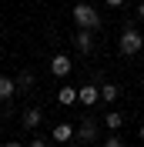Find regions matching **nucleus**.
I'll return each mask as SVG.
<instances>
[{
	"label": "nucleus",
	"mask_w": 144,
	"mask_h": 147,
	"mask_svg": "<svg viewBox=\"0 0 144 147\" xmlns=\"http://www.w3.org/2000/svg\"><path fill=\"white\" fill-rule=\"evenodd\" d=\"M117 50H121V57H134L144 50V34L134 27V24H124V30H121V37H117Z\"/></svg>",
	"instance_id": "f257e3e1"
},
{
	"label": "nucleus",
	"mask_w": 144,
	"mask_h": 147,
	"mask_svg": "<svg viewBox=\"0 0 144 147\" xmlns=\"http://www.w3.org/2000/svg\"><path fill=\"white\" fill-rule=\"evenodd\" d=\"M71 17H74V24L84 27V30H101V13L90 7V3H74V7H71Z\"/></svg>",
	"instance_id": "f03ea898"
},
{
	"label": "nucleus",
	"mask_w": 144,
	"mask_h": 147,
	"mask_svg": "<svg viewBox=\"0 0 144 147\" xmlns=\"http://www.w3.org/2000/svg\"><path fill=\"white\" fill-rule=\"evenodd\" d=\"M77 104H84L87 110H94V104H101V87H97V84L77 87Z\"/></svg>",
	"instance_id": "7ed1b4c3"
},
{
	"label": "nucleus",
	"mask_w": 144,
	"mask_h": 147,
	"mask_svg": "<svg viewBox=\"0 0 144 147\" xmlns=\"http://www.w3.org/2000/svg\"><path fill=\"white\" fill-rule=\"evenodd\" d=\"M77 140H84V144L97 140V120L90 117V114H84V117H81V124H77Z\"/></svg>",
	"instance_id": "20e7f679"
},
{
	"label": "nucleus",
	"mask_w": 144,
	"mask_h": 147,
	"mask_svg": "<svg viewBox=\"0 0 144 147\" xmlns=\"http://www.w3.org/2000/svg\"><path fill=\"white\" fill-rule=\"evenodd\" d=\"M74 137H77V127L67 124V120L54 124V130H50V140H57V144H67V140H74Z\"/></svg>",
	"instance_id": "39448f33"
},
{
	"label": "nucleus",
	"mask_w": 144,
	"mask_h": 147,
	"mask_svg": "<svg viewBox=\"0 0 144 147\" xmlns=\"http://www.w3.org/2000/svg\"><path fill=\"white\" fill-rule=\"evenodd\" d=\"M74 47H77L84 57H90V50H94V30L77 27V34H74Z\"/></svg>",
	"instance_id": "423d86ee"
},
{
	"label": "nucleus",
	"mask_w": 144,
	"mask_h": 147,
	"mask_svg": "<svg viewBox=\"0 0 144 147\" xmlns=\"http://www.w3.org/2000/svg\"><path fill=\"white\" fill-rule=\"evenodd\" d=\"M71 70H74V60L67 54H54L50 57V74H54V77H67Z\"/></svg>",
	"instance_id": "0eeeda50"
},
{
	"label": "nucleus",
	"mask_w": 144,
	"mask_h": 147,
	"mask_svg": "<svg viewBox=\"0 0 144 147\" xmlns=\"http://www.w3.org/2000/svg\"><path fill=\"white\" fill-rule=\"evenodd\" d=\"M40 120H44V110H40V107H27L24 117H20V124H24V130H37Z\"/></svg>",
	"instance_id": "6e6552de"
},
{
	"label": "nucleus",
	"mask_w": 144,
	"mask_h": 147,
	"mask_svg": "<svg viewBox=\"0 0 144 147\" xmlns=\"http://www.w3.org/2000/svg\"><path fill=\"white\" fill-rule=\"evenodd\" d=\"M17 80H10V77H0V100H14V94H17Z\"/></svg>",
	"instance_id": "1a4fd4ad"
},
{
	"label": "nucleus",
	"mask_w": 144,
	"mask_h": 147,
	"mask_svg": "<svg viewBox=\"0 0 144 147\" xmlns=\"http://www.w3.org/2000/svg\"><path fill=\"white\" fill-rule=\"evenodd\" d=\"M57 104H60V107L77 104V87H60V90H57Z\"/></svg>",
	"instance_id": "9d476101"
},
{
	"label": "nucleus",
	"mask_w": 144,
	"mask_h": 147,
	"mask_svg": "<svg viewBox=\"0 0 144 147\" xmlns=\"http://www.w3.org/2000/svg\"><path fill=\"white\" fill-rule=\"evenodd\" d=\"M117 97H121V87L117 84H101V100L104 104H114Z\"/></svg>",
	"instance_id": "9b49d317"
},
{
	"label": "nucleus",
	"mask_w": 144,
	"mask_h": 147,
	"mask_svg": "<svg viewBox=\"0 0 144 147\" xmlns=\"http://www.w3.org/2000/svg\"><path fill=\"white\" fill-rule=\"evenodd\" d=\"M104 124H107V130H121V127H124V114L111 110V114H104Z\"/></svg>",
	"instance_id": "f8f14e48"
},
{
	"label": "nucleus",
	"mask_w": 144,
	"mask_h": 147,
	"mask_svg": "<svg viewBox=\"0 0 144 147\" xmlns=\"http://www.w3.org/2000/svg\"><path fill=\"white\" fill-rule=\"evenodd\" d=\"M17 87H20V90H34V74H30V70H20Z\"/></svg>",
	"instance_id": "ddd939ff"
},
{
	"label": "nucleus",
	"mask_w": 144,
	"mask_h": 147,
	"mask_svg": "<svg viewBox=\"0 0 144 147\" xmlns=\"http://www.w3.org/2000/svg\"><path fill=\"white\" fill-rule=\"evenodd\" d=\"M101 147H124V140H121L117 130H111V137H104V144H101Z\"/></svg>",
	"instance_id": "4468645a"
},
{
	"label": "nucleus",
	"mask_w": 144,
	"mask_h": 147,
	"mask_svg": "<svg viewBox=\"0 0 144 147\" xmlns=\"http://www.w3.org/2000/svg\"><path fill=\"white\" fill-rule=\"evenodd\" d=\"M27 147H47V140H40V137H34V140H27Z\"/></svg>",
	"instance_id": "2eb2a0df"
},
{
	"label": "nucleus",
	"mask_w": 144,
	"mask_h": 147,
	"mask_svg": "<svg viewBox=\"0 0 144 147\" xmlns=\"http://www.w3.org/2000/svg\"><path fill=\"white\" fill-rule=\"evenodd\" d=\"M3 147H27L24 140H3Z\"/></svg>",
	"instance_id": "dca6fc26"
},
{
	"label": "nucleus",
	"mask_w": 144,
	"mask_h": 147,
	"mask_svg": "<svg viewBox=\"0 0 144 147\" xmlns=\"http://www.w3.org/2000/svg\"><path fill=\"white\" fill-rule=\"evenodd\" d=\"M137 20H144V0L137 3Z\"/></svg>",
	"instance_id": "f3484780"
},
{
	"label": "nucleus",
	"mask_w": 144,
	"mask_h": 147,
	"mask_svg": "<svg viewBox=\"0 0 144 147\" xmlns=\"http://www.w3.org/2000/svg\"><path fill=\"white\" fill-rule=\"evenodd\" d=\"M107 3H111V7H121V3H124V0H107Z\"/></svg>",
	"instance_id": "a211bd4d"
},
{
	"label": "nucleus",
	"mask_w": 144,
	"mask_h": 147,
	"mask_svg": "<svg viewBox=\"0 0 144 147\" xmlns=\"http://www.w3.org/2000/svg\"><path fill=\"white\" fill-rule=\"evenodd\" d=\"M137 137H141V140H144V124H141V130H137Z\"/></svg>",
	"instance_id": "6ab92c4d"
},
{
	"label": "nucleus",
	"mask_w": 144,
	"mask_h": 147,
	"mask_svg": "<svg viewBox=\"0 0 144 147\" xmlns=\"http://www.w3.org/2000/svg\"><path fill=\"white\" fill-rule=\"evenodd\" d=\"M67 147H77V144H67Z\"/></svg>",
	"instance_id": "aec40b11"
}]
</instances>
